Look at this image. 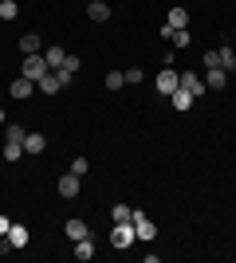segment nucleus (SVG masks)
Segmentation results:
<instances>
[{
    "label": "nucleus",
    "mask_w": 236,
    "mask_h": 263,
    "mask_svg": "<svg viewBox=\"0 0 236 263\" xmlns=\"http://www.w3.org/2000/svg\"><path fill=\"white\" fill-rule=\"evenodd\" d=\"M90 255H95V240H90V236H87V240H75V259L87 263Z\"/></svg>",
    "instance_id": "obj_16"
},
{
    "label": "nucleus",
    "mask_w": 236,
    "mask_h": 263,
    "mask_svg": "<svg viewBox=\"0 0 236 263\" xmlns=\"http://www.w3.org/2000/svg\"><path fill=\"white\" fill-rule=\"evenodd\" d=\"M87 16H90L95 24H106V20H111V4H102V0H90V4H87Z\"/></svg>",
    "instance_id": "obj_7"
},
{
    "label": "nucleus",
    "mask_w": 236,
    "mask_h": 263,
    "mask_svg": "<svg viewBox=\"0 0 236 263\" xmlns=\"http://www.w3.org/2000/svg\"><path fill=\"white\" fill-rule=\"evenodd\" d=\"M130 216H134V209H126V204H114V209H111V220H114V224H122V220H130Z\"/></svg>",
    "instance_id": "obj_21"
},
{
    "label": "nucleus",
    "mask_w": 236,
    "mask_h": 263,
    "mask_svg": "<svg viewBox=\"0 0 236 263\" xmlns=\"http://www.w3.org/2000/svg\"><path fill=\"white\" fill-rule=\"evenodd\" d=\"M56 79H59V87H71V83H75V71H67V67H56Z\"/></svg>",
    "instance_id": "obj_25"
},
{
    "label": "nucleus",
    "mask_w": 236,
    "mask_h": 263,
    "mask_svg": "<svg viewBox=\"0 0 236 263\" xmlns=\"http://www.w3.org/2000/svg\"><path fill=\"white\" fill-rule=\"evenodd\" d=\"M0 126H4V110H0Z\"/></svg>",
    "instance_id": "obj_31"
},
{
    "label": "nucleus",
    "mask_w": 236,
    "mask_h": 263,
    "mask_svg": "<svg viewBox=\"0 0 236 263\" xmlns=\"http://www.w3.org/2000/svg\"><path fill=\"white\" fill-rule=\"evenodd\" d=\"M24 157V145L20 142H4V161H20Z\"/></svg>",
    "instance_id": "obj_19"
},
{
    "label": "nucleus",
    "mask_w": 236,
    "mask_h": 263,
    "mask_svg": "<svg viewBox=\"0 0 236 263\" xmlns=\"http://www.w3.org/2000/svg\"><path fill=\"white\" fill-rule=\"evenodd\" d=\"M28 240H32V236H28L24 224H12V228H8V243H12V248H28Z\"/></svg>",
    "instance_id": "obj_9"
},
{
    "label": "nucleus",
    "mask_w": 236,
    "mask_h": 263,
    "mask_svg": "<svg viewBox=\"0 0 236 263\" xmlns=\"http://www.w3.org/2000/svg\"><path fill=\"white\" fill-rule=\"evenodd\" d=\"M8 228H12V220H8V216H0V236H8Z\"/></svg>",
    "instance_id": "obj_30"
},
{
    "label": "nucleus",
    "mask_w": 236,
    "mask_h": 263,
    "mask_svg": "<svg viewBox=\"0 0 236 263\" xmlns=\"http://www.w3.org/2000/svg\"><path fill=\"white\" fill-rule=\"evenodd\" d=\"M181 87L189 90L193 99H201V95H209V87H205V79L197 75V71H181Z\"/></svg>",
    "instance_id": "obj_5"
},
{
    "label": "nucleus",
    "mask_w": 236,
    "mask_h": 263,
    "mask_svg": "<svg viewBox=\"0 0 236 263\" xmlns=\"http://www.w3.org/2000/svg\"><path fill=\"white\" fill-rule=\"evenodd\" d=\"M79 193V177L67 173V177H59V197H75Z\"/></svg>",
    "instance_id": "obj_13"
},
{
    "label": "nucleus",
    "mask_w": 236,
    "mask_h": 263,
    "mask_svg": "<svg viewBox=\"0 0 236 263\" xmlns=\"http://www.w3.org/2000/svg\"><path fill=\"white\" fill-rule=\"evenodd\" d=\"M154 87H157V95H166V99H169V95L181 87V75L173 71V67H161V75L154 79Z\"/></svg>",
    "instance_id": "obj_2"
},
{
    "label": "nucleus",
    "mask_w": 236,
    "mask_h": 263,
    "mask_svg": "<svg viewBox=\"0 0 236 263\" xmlns=\"http://www.w3.org/2000/svg\"><path fill=\"white\" fill-rule=\"evenodd\" d=\"M24 138H28V134H24V126H4V142H20V145H24Z\"/></svg>",
    "instance_id": "obj_20"
},
{
    "label": "nucleus",
    "mask_w": 236,
    "mask_h": 263,
    "mask_svg": "<svg viewBox=\"0 0 236 263\" xmlns=\"http://www.w3.org/2000/svg\"><path fill=\"white\" fill-rule=\"evenodd\" d=\"M51 67H47V59H44V51H32V55H24V75L28 79H44Z\"/></svg>",
    "instance_id": "obj_1"
},
{
    "label": "nucleus",
    "mask_w": 236,
    "mask_h": 263,
    "mask_svg": "<svg viewBox=\"0 0 236 263\" xmlns=\"http://www.w3.org/2000/svg\"><path fill=\"white\" fill-rule=\"evenodd\" d=\"M44 149H47L44 134H28V138H24V154H44Z\"/></svg>",
    "instance_id": "obj_10"
},
{
    "label": "nucleus",
    "mask_w": 236,
    "mask_h": 263,
    "mask_svg": "<svg viewBox=\"0 0 236 263\" xmlns=\"http://www.w3.org/2000/svg\"><path fill=\"white\" fill-rule=\"evenodd\" d=\"M169 28H189V12L173 8V12H169Z\"/></svg>",
    "instance_id": "obj_18"
},
{
    "label": "nucleus",
    "mask_w": 236,
    "mask_h": 263,
    "mask_svg": "<svg viewBox=\"0 0 236 263\" xmlns=\"http://www.w3.org/2000/svg\"><path fill=\"white\" fill-rule=\"evenodd\" d=\"M118 87H126V75L122 71H111L106 75V90H118Z\"/></svg>",
    "instance_id": "obj_24"
},
{
    "label": "nucleus",
    "mask_w": 236,
    "mask_h": 263,
    "mask_svg": "<svg viewBox=\"0 0 236 263\" xmlns=\"http://www.w3.org/2000/svg\"><path fill=\"white\" fill-rule=\"evenodd\" d=\"M16 0H0V20H16Z\"/></svg>",
    "instance_id": "obj_22"
},
{
    "label": "nucleus",
    "mask_w": 236,
    "mask_h": 263,
    "mask_svg": "<svg viewBox=\"0 0 236 263\" xmlns=\"http://www.w3.org/2000/svg\"><path fill=\"white\" fill-rule=\"evenodd\" d=\"M35 87L44 90V95H56V90H63V87H59V79H56V71H47L44 79H35Z\"/></svg>",
    "instance_id": "obj_12"
},
{
    "label": "nucleus",
    "mask_w": 236,
    "mask_h": 263,
    "mask_svg": "<svg viewBox=\"0 0 236 263\" xmlns=\"http://www.w3.org/2000/svg\"><path fill=\"white\" fill-rule=\"evenodd\" d=\"M71 173H75V177H87V157H75V161H71Z\"/></svg>",
    "instance_id": "obj_26"
},
{
    "label": "nucleus",
    "mask_w": 236,
    "mask_h": 263,
    "mask_svg": "<svg viewBox=\"0 0 236 263\" xmlns=\"http://www.w3.org/2000/svg\"><path fill=\"white\" fill-rule=\"evenodd\" d=\"M221 67H225V71H236V51L232 47H221Z\"/></svg>",
    "instance_id": "obj_23"
},
{
    "label": "nucleus",
    "mask_w": 236,
    "mask_h": 263,
    "mask_svg": "<svg viewBox=\"0 0 236 263\" xmlns=\"http://www.w3.org/2000/svg\"><path fill=\"white\" fill-rule=\"evenodd\" d=\"M20 51H24V55H32V51H44L40 35H35V32H24V35H20Z\"/></svg>",
    "instance_id": "obj_11"
},
{
    "label": "nucleus",
    "mask_w": 236,
    "mask_h": 263,
    "mask_svg": "<svg viewBox=\"0 0 236 263\" xmlns=\"http://www.w3.org/2000/svg\"><path fill=\"white\" fill-rule=\"evenodd\" d=\"M67 236H71V240H87L90 228L83 224V220H67Z\"/></svg>",
    "instance_id": "obj_17"
},
{
    "label": "nucleus",
    "mask_w": 236,
    "mask_h": 263,
    "mask_svg": "<svg viewBox=\"0 0 236 263\" xmlns=\"http://www.w3.org/2000/svg\"><path fill=\"white\" fill-rule=\"evenodd\" d=\"M138 236H134V224L130 220H122V224H114V232H111V243L114 248H130Z\"/></svg>",
    "instance_id": "obj_4"
},
{
    "label": "nucleus",
    "mask_w": 236,
    "mask_h": 263,
    "mask_svg": "<svg viewBox=\"0 0 236 263\" xmlns=\"http://www.w3.org/2000/svg\"><path fill=\"white\" fill-rule=\"evenodd\" d=\"M169 102H173V106H177V110H189V106H193V95H189V90H185V87H177V90H173V95H169Z\"/></svg>",
    "instance_id": "obj_15"
},
{
    "label": "nucleus",
    "mask_w": 236,
    "mask_h": 263,
    "mask_svg": "<svg viewBox=\"0 0 236 263\" xmlns=\"http://www.w3.org/2000/svg\"><path fill=\"white\" fill-rule=\"evenodd\" d=\"M205 87L209 90H225L228 87V71L225 67H205Z\"/></svg>",
    "instance_id": "obj_6"
},
{
    "label": "nucleus",
    "mask_w": 236,
    "mask_h": 263,
    "mask_svg": "<svg viewBox=\"0 0 236 263\" xmlns=\"http://www.w3.org/2000/svg\"><path fill=\"white\" fill-rule=\"evenodd\" d=\"M205 67H221V51H213V47H209V51H205V59H201Z\"/></svg>",
    "instance_id": "obj_27"
},
{
    "label": "nucleus",
    "mask_w": 236,
    "mask_h": 263,
    "mask_svg": "<svg viewBox=\"0 0 236 263\" xmlns=\"http://www.w3.org/2000/svg\"><path fill=\"white\" fill-rule=\"evenodd\" d=\"M32 90H35V79H28V75H20V79H16V83H12V99H28V95H32Z\"/></svg>",
    "instance_id": "obj_8"
},
{
    "label": "nucleus",
    "mask_w": 236,
    "mask_h": 263,
    "mask_svg": "<svg viewBox=\"0 0 236 263\" xmlns=\"http://www.w3.org/2000/svg\"><path fill=\"white\" fill-rule=\"evenodd\" d=\"M44 59H47V67L56 71V67H63V59H67V51H63V47H56V44H51V47H47V51H44Z\"/></svg>",
    "instance_id": "obj_14"
},
{
    "label": "nucleus",
    "mask_w": 236,
    "mask_h": 263,
    "mask_svg": "<svg viewBox=\"0 0 236 263\" xmlns=\"http://www.w3.org/2000/svg\"><path fill=\"white\" fill-rule=\"evenodd\" d=\"M130 224H134V236H138V240H154V236H157V224L146 216V212H134Z\"/></svg>",
    "instance_id": "obj_3"
},
{
    "label": "nucleus",
    "mask_w": 236,
    "mask_h": 263,
    "mask_svg": "<svg viewBox=\"0 0 236 263\" xmlns=\"http://www.w3.org/2000/svg\"><path fill=\"white\" fill-rule=\"evenodd\" d=\"M63 67H67V71H79V67H83V59H79V55H67V59H63Z\"/></svg>",
    "instance_id": "obj_28"
},
{
    "label": "nucleus",
    "mask_w": 236,
    "mask_h": 263,
    "mask_svg": "<svg viewBox=\"0 0 236 263\" xmlns=\"http://www.w3.org/2000/svg\"><path fill=\"white\" fill-rule=\"evenodd\" d=\"M126 75V83H142V71H138V67H130V71H122Z\"/></svg>",
    "instance_id": "obj_29"
}]
</instances>
